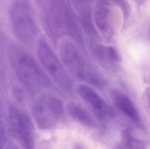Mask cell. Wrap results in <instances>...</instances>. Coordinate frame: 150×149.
<instances>
[{
  "instance_id": "cell-1",
  "label": "cell",
  "mask_w": 150,
  "mask_h": 149,
  "mask_svg": "<svg viewBox=\"0 0 150 149\" xmlns=\"http://www.w3.org/2000/svg\"><path fill=\"white\" fill-rule=\"evenodd\" d=\"M7 55L17 80L25 89L35 93L52 86L48 74L24 47L11 44L8 47Z\"/></svg>"
},
{
  "instance_id": "cell-2",
  "label": "cell",
  "mask_w": 150,
  "mask_h": 149,
  "mask_svg": "<svg viewBox=\"0 0 150 149\" xmlns=\"http://www.w3.org/2000/svg\"><path fill=\"white\" fill-rule=\"evenodd\" d=\"M62 62L68 72L79 81L98 88H103L108 81L103 74L83 55L73 42L61 40L59 45Z\"/></svg>"
},
{
  "instance_id": "cell-3",
  "label": "cell",
  "mask_w": 150,
  "mask_h": 149,
  "mask_svg": "<svg viewBox=\"0 0 150 149\" xmlns=\"http://www.w3.org/2000/svg\"><path fill=\"white\" fill-rule=\"evenodd\" d=\"M43 28L55 47L67 36L74 9L67 1H38Z\"/></svg>"
},
{
  "instance_id": "cell-4",
  "label": "cell",
  "mask_w": 150,
  "mask_h": 149,
  "mask_svg": "<svg viewBox=\"0 0 150 149\" xmlns=\"http://www.w3.org/2000/svg\"><path fill=\"white\" fill-rule=\"evenodd\" d=\"M8 15L11 29L17 39L25 45L33 46L39 37V29L30 2L14 1Z\"/></svg>"
},
{
  "instance_id": "cell-5",
  "label": "cell",
  "mask_w": 150,
  "mask_h": 149,
  "mask_svg": "<svg viewBox=\"0 0 150 149\" xmlns=\"http://www.w3.org/2000/svg\"><path fill=\"white\" fill-rule=\"evenodd\" d=\"M37 50L39 59L46 72L60 87L67 91L71 90L73 87L72 79L45 36L39 37Z\"/></svg>"
},
{
  "instance_id": "cell-6",
  "label": "cell",
  "mask_w": 150,
  "mask_h": 149,
  "mask_svg": "<svg viewBox=\"0 0 150 149\" xmlns=\"http://www.w3.org/2000/svg\"><path fill=\"white\" fill-rule=\"evenodd\" d=\"M111 1L97 2L93 12L94 25L100 36L108 40L112 39L115 33V17Z\"/></svg>"
},
{
  "instance_id": "cell-7",
  "label": "cell",
  "mask_w": 150,
  "mask_h": 149,
  "mask_svg": "<svg viewBox=\"0 0 150 149\" xmlns=\"http://www.w3.org/2000/svg\"><path fill=\"white\" fill-rule=\"evenodd\" d=\"M77 12L81 28L90 39L91 43H99L101 36L97 30L93 20L92 3L91 1H71Z\"/></svg>"
},
{
  "instance_id": "cell-8",
  "label": "cell",
  "mask_w": 150,
  "mask_h": 149,
  "mask_svg": "<svg viewBox=\"0 0 150 149\" xmlns=\"http://www.w3.org/2000/svg\"><path fill=\"white\" fill-rule=\"evenodd\" d=\"M76 91L80 98L89 104L100 118L114 116L112 109L93 88L82 84L77 86Z\"/></svg>"
},
{
  "instance_id": "cell-9",
  "label": "cell",
  "mask_w": 150,
  "mask_h": 149,
  "mask_svg": "<svg viewBox=\"0 0 150 149\" xmlns=\"http://www.w3.org/2000/svg\"><path fill=\"white\" fill-rule=\"evenodd\" d=\"M90 48L95 59L106 67L114 65L121 61L120 54L114 46L95 43L90 44Z\"/></svg>"
},
{
  "instance_id": "cell-10",
  "label": "cell",
  "mask_w": 150,
  "mask_h": 149,
  "mask_svg": "<svg viewBox=\"0 0 150 149\" xmlns=\"http://www.w3.org/2000/svg\"><path fill=\"white\" fill-rule=\"evenodd\" d=\"M112 98L116 107L122 111L134 121H140V115L131 100L123 93L118 90H113Z\"/></svg>"
},
{
  "instance_id": "cell-11",
  "label": "cell",
  "mask_w": 150,
  "mask_h": 149,
  "mask_svg": "<svg viewBox=\"0 0 150 149\" xmlns=\"http://www.w3.org/2000/svg\"><path fill=\"white\" fill-rule=\"evenodd\" d=\"M40 100L55 120L61 116L64 108L61 99L53 94H47L42 96Z\"/></svg>"
},
{
  "instance_id": "cell-12",
  "label": "cell",
  "mask_w": 150,
  "mask_h": 149,
  "mask_svg": "<svg viewBox=\"0 0 150 149\" xmlns=\"http://www.w3.org/2000/svg\"><path fill=\"white\" fill-rule=\"evenodd\" d=\"M69 112L75 120L88 127H93L95 122L92 116L82 107L74 103H71L68 106Z\"/></svg>"
},
{
  "instance_id": "cell-13",
  "label": "cell",
  "mask_w": 150,
  "mask_h": 149,
  "mask_svg": "<svg viewBox=\"0 0 150 149\" xmlns=\"http://www.w3.org/2000/svg\"><path fill=\"white\" fill-rule=\"evenodd\" d=\"M122 141L127 149H146V144L144 142L134 138L128 130L123 131Z\"/></svg>"
},
{
  "instance_id": "cell-14",
  "label": "cell",
  "mask_w": 150,
  "mask_h": 149,
  "mask_svg": "<svg viewBox=\"0 0 150 149\" xmlns=\"http://www.w3.org/2000/svg\"><path fill=\"white\" fill-rule=\"evenodd\" d=\"M112 2L121 10L124 22L127 21L131 13V7L128 2L126 1H113Z\"/></svg>"
},
{
  "instance_id": "cell-15",
  "label": "cell",
  "mask_w": 150,
  "mask_h": 149,
  "mask_svg": "<svg viewBox=\"0 0 150 149\" xmlns=\"http://www.w3.org/2000/svg\"><path fill=\"white\" fill-rule=\"evenodd\" d=\"M6 38L5 36L0 30V66L2 64L4 60V55L5 51H6Z\"/></svg>"
},
{
  "instance_id": "cell-16",
  "label": "cell",
  "mask_w": 150,
  "mask_h": 149,
  "mask_svg": "<svg viewBox=\"0 0 150 149\" xmlns=\"http://www.w3.org/2000/svg\"><path fill=\"white\" fill-rule=\"evenodd\" d=\"M145 98L147 106L150 109V87H148L145 90Z\"/></svg>"
},
{
  "instance_id": "cell-17",
  "label": "cell",
  "mask_w": 150,
  "mask_h": 149,
  "mask_svg": "<svg viewBox=\"0 0 150 149\" xmlns=\"http://www.w3.org/2000/svg\"><path fill=\"white\" fill-rule=\"evenodd\" d=\"M144 79L146 83L150 84V70L148 73H147V75L144 77Z\"/></svg>"
}]
</instances>
